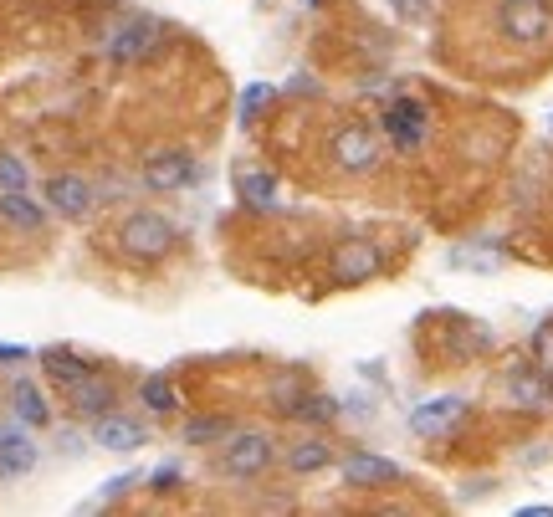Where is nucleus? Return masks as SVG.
<instances>
[{
	"instance_id": "dca6fc26",
	"label": "nucleus",
	"mask_w": 553,
	"mask_h": 517,
	"mask_svg": "<svg viewBox=\"0 0 553 517\" xmlns=\"http://www.w3.org/2000/svg\"><path fill=\"white\" fill-rule=\"evenodd\" d=\"M0 221L11 231H41L47 226V205L31 200L26 190H0Z\"/></svg>"
},
{
	"instance_id": "f257e3e1",
	"label": "nucleus",
	"mask_w": 553,
	"mask_h": 517,
	"mask_svg": "<svg viewBox=\"0 0 553 517\" xmlns=\"http://www.w3.org/2000/svg\"><path fill=\"white\" fill-rule=\"evenodd\" d=\"M277 461V436L272 430H231L216 451V466L236 482H257L262 471Z\"/></svg>"
},
{
	"instance_id": "5701e85b",
	"label": "nucleus",
	"mask_w": 553,
	"mask_h": 517,
	"mask_svg": "<svg viewBox=\"0 0 553 517\" xmlns=\"http://www.w3.org/2000/svg\"><path fill=\"white\" fill-rule=\"evenodd\" d=\"M287 415H297V420H308V425H328V420L338 415V405H333L328 395H297V400L287 405Z\"/></svg>"
},
{
	"instance_id": "412c9836",
	"label": "nucleus",
	"mask_w": 553,
	"mask_h": 517,
	"mask_svg": "<svg viewBox=\"0 0 553 517\" xmlns=\"http://www.w3.org/2000/svg\"><path fill=\"white\" fill-rule=\"evenodd\" d=\"M231 430H236V425H231V420H221V415H200V420H190V425H185V441H190V446H221V441L231 436Z\"/></svg>"
},
{
	"instance_id": "39448f33",
	"label": "nucleus",
	"mask_w": 553,
	"mask_h": 517,
	"mask_svg": "<svg viewBox=\"0 0 553 517\" xmlns=\"http://www.w3.org/2000/svg\"><path fill=\"white\" fill-rule=\"evenodd\" d=\"M379 128L390 134V144L400 154H415L425 139H431V113H425L420 98H400V103H390L385 113H379Z\"/></svg>"
},
{
	"instance_id": "2eb2a0df",
	"label": "nucleus",
	"mask_w": 553,
	"mask_h": 517,
	"mask_svg": "<svg viewBox=\"0 0 553 517\" xmlns=\"http://www.w3.org/2000/svg\"><path fill=\"white\" fill-rule=\"evenodd\" d=\"M41 374L52 379V390L67 395V390H77V384L93 374V364L82 354H72V349H47V354H41Z\"/></svg>"
},
{
	"instance_id": "423d86ee",
	"label": "nucleus",
	"mask_w": 553,
	"mask_h": 517,
	"mask_svg": "<svg viewBox=\"0 0 553 517\" xmlns=\"http://www.w3.org/2000/svg\"><path fill=\"white\" fill-rule=\"evenodd\" d=\"M328 154H333V164L344 169V175H369V169L379 164V134L369 123H344L333 134Z\"/></svg>"
},
{
	"instance_id": "7ed1b4c3",
	"label": "nucleus",
	"mask_w": 553,
	"mask_h": 517,
	"mask_svg": "<svg viewBox=\"0 0 553 517\" xmlns=\"http://www.w3.org/2000/svg\"><path fill=\"white\" fill-rule=\"evenodd\" d=\"M502 36L523 52H538L553 41V0H502L497 6Z\"/></svg>"
},
{
	"instance_id": "393cba45",
	"label": "nucleus",
	"mask_w": 553,
	"mask_h": 517,
	"mask_svg": "<svg viewBox=\"0 0 553 517\" xmlns=\"http://www.w3.org/2000/svg\"><path fill=\"white\" fill-rule=\"evenodd\" d=\"M267 103H272V88H267V82H251V88L241 93V118L251 123V118H257Z\"/></svg>"
},
{
	"instance_id": "cd10ccee",
	"label": "nucleus",
	"mask_w": 553,
	"mask_h": 517,
	"mask_svg": "<svg viewBox=\"0 0 553 517\" xmlns=\"http://www.w3.org/2000/svg\"><path fill=\"white\" fill-rule=\"evenodd\" d=\"M175 487H180V471L175 466H159L154 471V492H175Z\"/></svg>"
},
{
	"instance_id": "4be33fe9",
	"label": "nucleus",
	"mask_w": 553,
	"mask_h": 517,
	"mask_svg": "<svg viewBox=\"0 0 553 517\" xmlns=\"http://www.w3.org/2000/svg\"><path fill=\"white\" fill-rule=\"evenodd\" d=\"M139 400L154 410V415H169V410H175L180 405V395H175V384H169L164 374H149L144 384H139Z\"/></svg>"
},
{
	"instance_id": "1a4fd4ad",
	"label": "nucleus",
	"mask_w": 553,
	"mask_h": 517,
	"mask_svg": "<svg viewBox=\"0 0 553 517\" xmlns=\"http://www.w3.org/2000/svg\"><path fill=\"white\" fill-rule=\"evenodd\" d=\"M333 277H338V287H359V282H369V277H379V246L374 241H338V251H333Z\"/></svg>"
},
{
	"instance_id": "f8f14e48",
	"label": "nucleus",
	"mask_w": 553,
	"mask_h": 517,
	"mask_svg": "<svg viewBox=\"0 0 553 517\" xmlns=\"http://www.w3.org/2000/svg\"><path fill=\"white\" fill-rule=\"evenodd\" d=\"M144 441H149V425L118 415V410L93 420V446H103V451H139Z\"/></svg>"
},
{
	"instance_id": "7c9ffc66",
	"label": "nucleus",
	"mask_w": 553,
	"mask_h": 517,
	"mask_svg": "<svg viewBox=\"0 0 553 517\" xmlns=\"http://www.w3.org/2000/svg\"><path fill=\"white\" fill-rule=\"evenodd\" d=\"M548 128H553V118H548Z\"/></svg>"
},
{
	"instance_id": "6ab92c4d",
	"label": "nucleus",
	"mask_w": 553,
	"mask_h": 517,
	"mask_svg": "<svg viewBox=\"0 0 553 517\" xmlns=\"http://www.w3.org/2000/svg\"><path fill=\"white\" fill-rule=\"evenodd\" d=\"M236 195H241V205H251V210H272V205H277L272 169H246V175L236 180Z\"/></svg>"
},
{
	"instance_id": "a211bd4d",
	"label": "nucleus",
	"mask_w": 553,
	"mask_h": 517,
	"mask_svg": "<svg viewBox=\"0 0 553 517\" xmlns=\"http://www.w3.org/2000/svg\"><path fill=\"white\" fill-rule=\"evenodd\" d=\"M328 461H333V446L323 436H303V441L287 446V466L297 471V477H313V471H323Z\"/></svg>"
},
{
	"instance_id": "ddd939ff",
	"label": "nucleus",
	"mask_w": 553,
	"mask_h": 517,
	"mask_svg": "<svg viewBox=\"0 0 553 517\" xmlns=\"http://www.w3.org/2000/svg\"><path fill=\"white\" fill-rule=\"evenodd\" d=\"M36 456L41 451L21 425H0V477H26V471H36Z\"/></svg>"
},
{
	"instance_id": "20e7f679",
	"label": "nucleus",
	"mask_w": 553,
	"mask_h": 517,
	"mask_svg": "<svg viewBox=\"0 0 553 517\" xmlns=\"http://www.w3.org/2000/svg\"><path fill=\"white\" fill-rule=\"evenodd\" d=\"M93 200H98L93 180L72 175V169H57V175H47V185H41V205L52 215H62V221H88Z\"/></svg>"
},
{
	"instance_id": "aec40b11",
	"label": "nucleus",
	"mask_w": 553,
	"mask_h": 517,
	"mask_svg": "<svg viewBox=\"0 0 553 517\" xmlns=\"http://www.w3.org/2000/svg\"><path fill=\"white\" fill-rule=\"evenodd\" d=\"M507 395H513L523 410H543V405L553 400V390H548L543 369H538V374H513V379H507Z\"/></svg>"
},
{
	"instance_id": "6e6552de",
	"label": "nucleus",
	"mask_w": 553,
	"mask_h": 517,
	"mask_svg": "<svg viewBox=\"0 0 553 517\" xmlns=\"http://www.w3.org/2000/svg\"><path fill=\"white\" fill-rule=\"evenodd\" d=\"M195 180V154L190 149H154L149 159H144V185L149 190H159V195H169V190H185Z\"/></svg>"
},
{
	"instance_id": "b1692460",
	"label": "nucleus",
	"mask_w": 553,
	"mask_h": 517,
	"mask_svg": "<svg viewBox=\"0 0 553 517\" xmlns=\"http://www.w3.org/2000/svg\"><path fill=\"white\" fill-rule=\"evenodd\" d=\"M390 11H395L400 21L420 26V21H431V11H436V0H390Z\"/></svg>"
},
{
	"instance_id": "4468645a",
	"label": "nucleus",
	"mask_w": 553,
	"mask_h": 517,
	"mask_svg": "<svg viewBox=\"0 0 553 517\" xmlns=\"http://www.w3.org/2000/svg\"><path fill=\"white\" fill-rule=\"evenodd\" d=\"M344 482L349 487H379V482H400V466L390 461V456H369V451H354V456H344Z\"/></svg>"
},
{
	"instance_id": "9b49d317",
	"label": "nucleus",
	"mask_w": 553,
	"mask_h": 517,
	"mask_svg": "<svg viewBox=\"0 0 553 517\" xmlns=\"http://www.w3.org/2000/svg\"><path fill=\"white\" fill-rule=\"evenodd\" d=\"M67 405L82 415V420H98V415H113V405H118V384L108 379V374H88L77 384V390H67Z\"/></svg>"
},
{
	"instance_id": "c756f323",
	"label": "nucleus",
	"mask_w": 553,
	"mask_h": 517,
	"mask_svg": "<svg viewBox=\"0 0 553 517\" xmlns=\"http://www.w3.org/2000/svg\"><path fill=\"white\" fill-rule=\"evenodd\" d=\"M129 487H139L134 477H113L108 487H103V497H123V492H129Z\"/></svg>"
},
{
	"instance_id": "f3484780",
	"label": "nucleus",
	"mask_w": 553,
	"mask_h": 517,
	"mask_svg": "<svg viewBox=\"0 0 553 517\" xmlns=\"http://www.w3.org/2000/svg\"><path fill=\"white\" fill-rule=\"evenodd\" d=\"M11 415H16L26 430L52 425V405H47V395H41L31 379H11Z\"/></svg>"
},
{
	"instance_id": "bb28decb",
	"label": "nucleus",
	"mask_w": 553,
	"mask_h": 517,
	"mask_svg": "<svg viewBox=\"0 0 553 517\" xmlns=\"http://www.w3.org/2000/svg\"><path fill=\"white\" fill-rule=\"evenodd\" d=\"M533 354H538V369H553V323H543V328H538Z\"/></svg>"
},
{
	"instance_id": "9d476101",
	"label": "nucleus",
	"mask_w": 553,
	"mask_h": 517,
	"mask_svg": "<svg viewBox=\"0 0 553 517\" xmlns=\"http://www.w3.org/2000/svg\"><path fill=\"white\" fill-rule=\"evenodd\" d=\"M461 415H466V400L461 395H441V400H425V405L410 410V430H415V436H425V441H441Z\"/></svg>"
},
{
	"instance_id": "a878e982",
	"label": "nucleus",
	"mask_w": 553,
	"mask_h": 517,
	"mask_svg": "<svg viewBox=\"0 0 553 517\" xmlns=\"http://www.w3.org/2000/svg\"><path fill=\"white\" fill-rule=\"evenodd\" d=\"M0 190H26V164L16 154H0Z\"/></svg>"
},
{
	"instance_id": "0eeeda50",
	"label": "nucleus",
	"mask_w": 553,
	"mask_h": 517,
	"mask_svg": "<svg viewBox=\"0 0 553 517\" xmlns=\"http://www.w3.org/2000/svg\"><path fill=\"white\" fill-rule=\"evenodd\" d=\"M159 36H164V26L154 21V16H123L118 26H113V36H108V57L113 62H144L154 47H159Z\"/></svg>"
},
{
	"instance_id": "f03ea898",
	"label": "nucleus",
	"mask_w": 553,
	"mask_h": 517,
	"mask_svg": "<svg viewBox=\"0 0 553 517\" xmlns=\"http://www.w3.org/2000/svg\"><path fill=\"white\" fill-rule=\"evenodd\" d=\"M175 241H180L175 221L159 210H134V215H123V226H118V246H123V256H134V262H159V256H169Z\"/></svg>"
},
{
	"instance_id": "c85d7f7f",
	"label": "nucleus",
	"mask_w": 553,
	"mask_h": 517,
	"mask_svg": "<svg viewBox=\"0 0 553 517\" xmlns=\"http://www.w3.org/2000/svg\"><path fill=\"white\" fill-rule=\"evenodd\" d=\"M21 359H31L26 343H0V364H21Z\"/></svg>"
}]
</instances>
